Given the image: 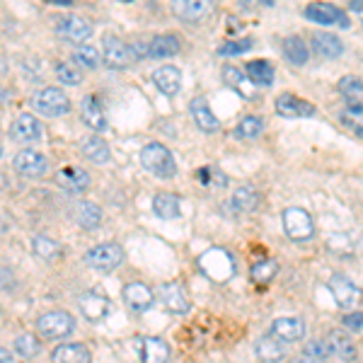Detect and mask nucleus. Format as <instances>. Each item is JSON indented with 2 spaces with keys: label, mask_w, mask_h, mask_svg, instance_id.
<instances>
[{
  "label": "nucleus",
  "mask_w": 363,
  "mask_h": 363,
  "mask_svg": "<svg viewBox=\"0 0 363 363\" xmlns=\"http://www.w3.org/2000/svg\"><path fill=\"white\" fill-rule=\"evenodd\" d=\"M140 165L148 169L150 174L160 179H172L177 174V162L174 155L169 153V148H165L162 143H148L140 150Z\"/></svg>",
  "instance_id": "1"
},
{
  "label": "nucleus",
  "mask_w": 363,
  "mask_h": 363,
  "mask_svg": "<svg viewBox=\"0 0 363 363\" xmlns=\"http://www.w3.org/2000/svg\"><path fill=\"white\" fill-rule=\"evenodd\" d=\"M29 104H32L34 112L51 116V119L66 116L70 112V99L66 92L58 90V87H42V90H37L29 97Z\"/></svg>",
  "instance_id": "2"
},
{
  "label": "nucleus",
  "mask_w": 363,
  "mask_h": 363,
  "mask_svg": "<svg viewBox=\"0 0 363 363\" xmlns=\"http://www.w3.org/2000/svg\"><path fill=\"white\" fill-rule=\"evenodd\" d=\"M281 220H284L286 235L291 240H296V242H308V240L315 235L313 216H310L306 208H298V206L286 208L284 216H281Z\"/></svg>",
  "instance_id": "3"
},
{
  "label": "nucleus",
  "mask_w": 363,
  "mask_h": 363,
  "mask_svg": "<svg viewBox=\"0 0 363 363\" xmlns=\"http://www.w3.org/2000/svg\"><path fill=\"white\" fill-rule=\"evenodd\" d=\"M102 61L107 68L112 70H124L136 63V58L131 54V44H126L124 39L114 37V34H104L102 39Z\"/></svg>",
  "instance_id": "4"
},
{
  "label": "nucleus",
  "mask_w": 363,
  "mask_h": 363,
  "mask_svg": "<svg viewBox=\"0 0 363 363\" xmlns=\"http://www.w3.org/2000/svg\"><path fill=\"white\" fill-rule=\"evenodd\" d=\"M199 267L211 281H228L235 274V262L225 250H208L206 255H201Z\"/></svg>",
  "instance_id": "5"
},
{
  "label": "nucleus",
  "mask_w": 363,
  "mask_h": 363,
  "mask_svg": "<svg viewBox=\"0 0 363 363\" xmlns=\"http://www.w3.org/2000/svg\"><path fill=\"white\" fill-rule=\"evenodd\" d=\"M85 262H87V267L95 269V272H114V269L124 262V250L116 242L97 245V247H92L85 255Z\"/></svg>",
  "instance_id": "6"
},
{
  "label": "nucleus",
  "mask_w": 363,
  "mask_h": 363,
  "mask_svg": "<svg viewBox=\"0 0 363 363\" xmlns=\"http://www.w3.org/2000/svg\"><path fill=\"white\" fill-rule=\"evenodd\" d=\"M56 34L68 44H83L92 37V25L80 15H63L56 20Z\"/></svg>",
  "instance_id": "7"
},
{
  "label": "nucleus",
  "mask_w": 363,
  "mask_h": 363,
  "mask_svg": "<svg viewBox=\"0 0 363 363\" xmlns=\"http://www.w3.org/2000/svg\"><path fill=\"white\" fill-rule=\"evenodd\" d=\"M37 330L44 339H63L75 330V320L66 310H54L37 320Z\"/></svg>",
  "instance_id": "8"
},
{
  "label": "nucleus",
  "mask_w": 363,
  "mask_h": 363,
  "mask_svg": "<svg viewBox=\"0 0 363 363\" xmlns=\"http://www.w3.org/2000/svg\"><path fill=\"white\" fill-rule=\"evenodd\" d=\"M306 20L315 22V25H322V27H332V25H339L342 29H349L351 22H349V15L344 13L342 8L337 5H330V3H310L306 10H303Z\"/></svg>",
  "instance_id": "9"
},
{
  "label": "nucleus",
  "mask_w": 363,
  "mask_h": 363,
  "mask_svg": "<svg viewBox=\"0 0 363 363\" xmlns=\"http://www.w3.org/2000/svg\"><path fill=\"white\" fill-rule=\"evenodd\" d=\"M213 10V0H172V15L186 25H199V22L208 20Z\"/></svg>",
  "instance_id": "10"
},
{
  "label": "nucleus",
  "mask_w": 363,
  "mask_h": 363,
  "mask_svg": "<svg viewBox=\"0 0 363 363\" xmlns=\"http://www.w3.org/2000/svg\"><path fill=\"white\" fill-rule=\"evenodd\" d=\"M327 289H330V294L335 296L337 306L344 310L354 308L361 298L359 286H356L349 277H344V274H332L330 281H327Z\"/></svg>",
  "instance_id": "11"
},
{
  "label": "nucleus",
  "mask_w": 363,
  "mask_h": 363,
  "mask_svg": "<svg viewBox=\"0 0 363 363\" xmlns=\"http://www.w3.org/2000/svg\"><path fill=\"white\" fill-rule=\"evenodd\" d=\"M259 201H262V194L255 189V186H238L235 191H233V196L228 199L225 203V211L230 216H247V213H255L257 208H259Z\"/></svg>",
  "instance_id": "12"
},
{
  "label": "nucleus",
  "mask_w": 363,
  "mask_h": 363,
  "mask_svg": "<svg viewBox=\"0 0 363 363\" xmlns=\"http://www.w3.org/2000/svg\"><path fill=\"white\" fill-rule=\"evenodd\" d=\"M13 167L17 169V174H22V177L27 179H39L46 174V169H49V162H46V157L42 153H37V150H20L15 157H13Z\"/></svg>",
  "instance_id": "13"
},
{
  "label": "nucleus",
  "mask_w": 363,
  "mask_h": 363,
  "mask_svg": "<svg viewBox=\"0 0 363 363\" xmlns=\"http://www.w3.org/2000/svg\"><path fill=\"white\" fill-rule=\"evenodd\" d=\"M272 337H277L284 344H298L306 337V322L296 315H286V318H277L272 322Z\"/></svg>",
  "instance_id": "14"
},
{
  "label": "nucleus",
  "mask_w": 363,
  "mask_h": 363,
  "mask_svg": "<svg viewBox=\"0 0 363 363\" xmlns=\"http://www.w3.org/2000/svg\"><path fill=\"white\" fill-rule=\"evenodd\" d=\"M10 138L17 140V143H39L42 140V124L32 114L15 116V121L10 124Z\"/></svg>",
  "instance_id": "15"
},
{
  "label": "nucleus",
  "mask_w": 363,
  "mask_h": 363,
  "mask_svg": "<svg viewBox=\"0 0 363 363\" xmlns=\"http://www.w3.org/2000/svg\"><path fill=\"white\" fill-rule=\"evenodd\" d=\"M277 112L286 119H306V116H315V104H310L308 99L291 95V92H284V95L277 97Z\"/></svg>",
  "instance_id": "16"
},
{
  "label": "nucleus",
  "mask_w": 363,
  "mask_h": 363,
  "mask_svg": "<svg viewBox=\"0 0 363 363\" xmlns=\"http://www.w3.org/2000/svg\"><path fill=\"white\" fill-rule=\"evenodd\" d=\"M327 347H330V354L337 356L339 361L344 363H354L356 359H359V349H356L354 339H351L347 332L342 330H332L330 335L325 337Z\"/></svg>",
  "instance_id": "17"
},
{
  "label": "nucleus",
  "mask_w": 363,
  "mask_h": 363,
  "mask_svg": "<svg viewBox=\"0 0 363 363\" xmlns=\"http://www.w3.org/2000/svg\"><path fill=\"white\" fill-rule=\"evenodd\" d=\"M78 308H80V313H83L90 322H99V320H104L109 315V310H112V303H109L102 294L87 291V294H83V296L78 298Z\"/></svg>",
  "instance_id": "18"
},
{
  "label": "nucleus",
  "mask_w": 363,
  "mask_h": 363,
  "mask_svg": "<svg viewBox=\"0 0 363 363\" xmlns=\"http://www.w3.org/2000/svg\"><path fill=\"white\" fill-rule=\"evenodd\" d=\"M153 301H155L153 291H150L145 284H140V281H133V284H128L124 289V303L128 306V310H131V313H136V315L150 310Z\"/></svg>",
  "instance_id": "19"
},
{
  "label": "nucleus",
  "mask_w": 363,
  "mask_h": 363,
  "mask_svg": "<svg viewBox=\"0 0 363 363\" xmlns=\"http://www.w3.org/2000/svg\"><path fill=\"white\" fill-rule=\"evenodd\" d=\"M310 46L320 58H327V61H335L344 54V42L332 32H315L310 37Z\"/></svg>",
  "instance_id": "20"
},
{
  "label": "nucleus",
  "mask_w": 363,
  "mask_h": 363,
  "mask_svg": "<svg viewBox=\"0 0 363 363\" xmlns=\"http://www.w3.org/2000/svg\"><path fill=\"white\" fill-rule=\"evenodd\" d=\"M80 119L97 133L107 128V114H104L102 104H99V99L95 95H85L80 99Z\"/></svg>",
  "instance_id": "21"
},
{
  "label": "nucleus",
  "mask_w": 363,
  "mask_h": 363,
  "mask_svg": "<svg viewBox=\"0 0 363 363\" xmlns=\"http://www.w3.org/2000/svg\"><path fill=\"white\" fill-rule=\"evenodd\" d=\"M337 90H339V95L347 99L351 114H363V80L361 78L347 75V78L339 80Z\"/></svg>",
  "instance_id": "22"
},
{
  "label": "nucleus",
  "mask_w": 363,
  "mask_h": 363,
  "mask_svg": "<svg viewBox=\"0 0 363 363\" xmlns=\"http://www.w3.org/2000/svg\"><path fill=\"white\" fill-rule=\"evenodd\" d=\"M255 354L262 363H281L286 359V344L277 337L264 335L255 342Z\"/></svg>",
  "instance_id": "23"
},
{
  "label": "nucleus",
  "mask_w": 363,
  "mask_h": 363,
  "mask_svg": "<svg viewBox=\"0 0 363 363\" xmlns=\"http://www.w3.org/2000/svg\"><path fill=\"white\" fill-rule=\"evenodd\" d=\"M160 301H162V306H165L169 313H174V315H184V313H189V298H186L184 294V289H182L179 284H165L160 289Z\"/></svg>",
  "instance_id": "24"
},
{
  "label": "nucleus",
  "mask_w": 363,
  "mask_h": 363,
  "mask_svg": "<svg viewBox=\"0 0 363 363\" xmlns=\"http://www.w3.org/2000/svg\"><path fill=\"white\" fill-rule=\"evenodd\" d=\"M189 114H191V119H194V124L201 128L203 133L218 131V119H216V114L211 112L208 102L203 97L191 99V102H189Z\"/></svg>",
  "instance_id": "25"
},
{
  "label": "nucleus",
  "mask_w": 363,
  "mask_h": 363,
  "mask_svg": "<svg viewBox=\"0 0 363 363\" xmlns=\"http://www.w3.org/2000/svg\"><path fill=\"white\" fill-rule=\"evenodd\" d=\"M153 85L162 92L165 97H174L182 87V73L174 66H160L153 73Z\"/></svg>",
  "instance_id": "26"
},
{
  "label": "nucleus",
  "mask_w": 363,
  "mask_h": 363,
  "mask_svg": "<svg viewBox=\"0 0 363 363\" xmlns=\"http://www.w3.org/2000/svg\"><path fill=\"white\" fill-rule=\"evenodd\" d=\"M56 182L63 186V189L73 191V194H80L90 186V174L85 172L83 167H63L61 172L56 174Z\"/></svg>",
  "instance_id": "27"
},
{
  "label": "nucleus",
  "mask_w": 363,
  "mask_h": 363,
  "mask_svg": "<svg viewBox=\"0 0 363 363\" xmlns=\"http://www.w3.org/2000/svg\"><path fill=\"white\" fill-rule=\"evenodd\" d=\"M169 347L157 337H143L140 339V361L143 363H167Z\"/></svg>",
  "instance_id": "28"
},
{
  "label": "nucleus",
  "mask_w": 363,
  "mask_h": 363,
  "mask_svg": "<svg viewBox=\"0 0 363 363\" xmlns=\"http://www.w3.org/2000/svg\"><path fill=\"white\" fill-rule=\"evenodd\" d=\"M73 216H75V223L85 230H95L102 223V208L92 201H78L73 208Z\"/></svg>",
  "instance_id": "29"
},
{
  "label": "nucleus",
  "mask_w": 363,
  "mask_h": 363,
  "mask_svg": "<svg viewBox=\"0 0 363 363\" xmlns=\"http://www.w3.org/2000/svg\"><path fill=\"white\" fill-rule=\"evenodd\" d=\"M179 54V37L174 34H157L148 42V58H169Z\"/></svg>",
  "instance_id": "30"
},
{
  "label": "nucleus",
  "mask_w": 363,
  "mask_h": 363,
  "mask_svg": "<svg viewBox=\"0 0 363 363\" xmlns=\"http://www.w3.org/2000/svg\"><path fill=\"white\" fill-rule=\"evenodd\" d=\"M80 148H83V155L87 157V160L95 162V165H104V162H109V157H112V153H109V145L104 143L97 133L83 138V145H80Z\"/></svg>",
  "instance_id": "31"
},
{
  "label": "nucleus",
  "mask_w": 363,
  "mask_h": 363,
  "mask_svg": "<svg viewBox=\"0 0 363 363\" xmlns=\"http://www.w3.org/2000/svg\"><path fill=\"white\" fill-rule=\"evenodd\" d=\"M54 363H90V351L83 344H61L51 354Z\"/></svg>",
  "instance_id": "32"
},
{
  "label": "nucleus",
  "mask_w": 363,
  "mask_h": 363,
  "mask_svg": "<svg viewBox=\"0 0 363 363\" xmlns=\"http://www.w3.org/2000/svg\"><path fill=\"white\" fill-rule=\"evenodd\" d=\"M245 73H247V78L252 80L255 85L259 87H269L274 83V75H277V70H274V66L269 61H250L247 68H245Z\"/></svg>",
  "instance_id": "33"
},
{
  "label": "nucleus",
  "mask_w": 363,
  "mask_h": 363,
  "mask_svg": "<svg viewBox=\"0 0 363 363\" xmlns=\"http://www.w3.org/2000/svg\"><path fill=\"white\" fill-rule=\"evenodd\" d=\"M153 211H155V216H160L162 220L179 218V199L174 196V194H167V191H162V194H155Z\"/></svg>",
  "instance_id": "34"
},
{
  "label": "nucleus",
  "mask_w": 363,
  "mask_h": 363,
  "mask_svg": "<svg viewBox=\"0 0 363 363\" xmlns=\"http://www.w3.org/2000/svg\"><path fill=\"white\" fill-rule=\"evenodd\" d=\"M284 56L289 58L294 66H306L308 58H310V49L306 46L301 37H286L284 39Z\"/></svg>",
  "instance_id": "35"
},
{
  "label": "nucleus",
  "mask_w": 363,
  "mask_h": 363,
  "mask_svg": "<svg viewBox=\"0 0 363 363\" xmlns=\"http://www.w3.org/2000/svg\"><path fill=\"white\" fill-rule=\"evenodd\" d=\"M262 131H264V121H262V116H245L235 128V136L242 138V140H252V138H259Z\"/></svg>",
  "instance_id": "36"
},
{
  "label": "nucleus",
  "mask_w": 363,
  "mask_h": 363,
  "mask_svg": "<svg viewBox=\"0 0 363 363\" xmlns=\"http://www.w3.org/2000/svg\"><path fill=\"white\" fill-rule=\"evenodd\" d=\"M32 250H34V255H37L39 259H44V262H54L58 257V252H61V247H58L54 240L46 238V235L34 238L32 240Z\"/></svg>",
  "instance_id": "37"
},
{
  "label": "nucleus",
  "mask_w": 363,
  "mask_h": 363,
  "mask_svg": "<svg viewBox=\"0 0 363 363\" xmlns=\"http://www.w3.org/2000/svg\"><path fill=\"white\" fill-rule=\"evenodd\" d=\"M279 272V264L274 259H262V262H255L250 269V277L252 281H257V284H269L274 277H277Z\"/></svg>",
  "instance_id": "38"
},
{
  "label": "nucleus",
  "mask_w": 363,
  "mask_h": 363,
  "mask_svg": "<svg viewBox=\"0 0 363 363\" xmlns=\"http://www.w3.org/2000/svg\"><path fill=\"white\" fill-rule=\"evenodd\" d=\"M73 61L83 68H97L102 63V54H99L95 46H78L73 51Z\"/></svg>",
  "instance_id": "39"
},
{
  "label": "nucleus",
  "mask_w": 363,
  "mask_h": 363,
  "mask_svg": "<svg viewBox=\"0 0 363 363\" xmlns=\"http://www.w3.org/2000/svg\"><path fill=\"white\" fill-rule=\"evenodd\" d=\"M54 73H56V78H58V83L61 85H80L83 83V73L78 70V66H70V63H56V68H54Z\"/></svg>",
  "instance_id": "40"
},
{
  "label": "nucleus",
  "mask_w": 363,
  "mask_h": 363,
  "mask_svg": "<svg viewBox=\"0 0 363 363\" xmlns=\"http://www.w3.org/2000/svg\"><path fill=\"white\" fill-rule=\"evenodd\" d=\"M39 349H42V344H39V339L32 335H20L15 339V351H17V356H22V359H34V356L39 354Z\"/></svg>",
  "instance_id": "41"
},
{
  "label": "nucleus",
  "mask_w": 363,
  "mask_h": 363,
  "mask_svg": "<svg viewBox=\"0 0 363 363\" xmlns=\"http://www.w3.org/2000/svg\"><path fill=\"white\" fill-rule=\"evenodd\" d=\"M223 83L228 87H233L235 92H240L242 97H250V92L245 90V75L238 66H225L223 68Z\"/></svg>",
  "instance_id": "42"
},
{
  "label": "nucleus",
  "mask_w": 363,
  "mask_h": 363,
  "mask_svg": "<svg viewBox=\"0 0 363 363\" xmlns=\"http://www.w3.org/2000/svg\"><path fill=\"white\" fill-rule=\"evenodd\" d=\"M327 250L344 257V255H351L354 242H351V238L347 235V233H332V235L327 238Z\"/></svg>",
  "instance_id": "43"
},
{
  "label": "nucleus",
  "mask_w": 363,
  "mask_h": 363,
  "mask_svg": "<svg viewBox=\"0 0 363 363\" xmlns=\"http://www.w3.org/2000/svg\"><path fill=\"white\" fill-rule=\"evenodd\" d=\"M339 121H342V126L347 128V131L354 133L356 138H363V114L344 112L342 116H339Z\"/></svg>",
  "instance_id": "44"
},
{
  "label": "nucleus",
  "mask_w": 363,
  "mask_h": 363,
  "mask_svg": "<svg viewBox=\"0 0 363 363\" xmlns=\"http://www.w3.org/2000/svg\"><path fill=\"white\" fill-rule=\"evenodd\" d=\"M252 49V39H235V42H225L218 49V56H238Z\"/></svg>",
  "instance_id": "45"
},
{
  "label": "nucleus",
  "mask_w": 363,
  "mask_h": 363,
  "mask_svg": "<svg viewBox=\"0 0 363 363\" xmlns=\"http://www.w3.org/2000/svg\"><path fill=\"white\" fill-rule=\"evenodd\" d=\"M303 354L318 356V359H327V356H332V354H330V347H327L325 339H313V342H308V344H306V349H303Z\"/></svg>",
  "instance_id": "46"
},
{
  "label": "nucleus",
  "mask_w": 363,
  "mask_h": 363,
  "mask_svg": "<svg viewBox=\"0 0 363 363\" xmlns=\"http://www.w3.org/2000/svg\"><path fill=\"white\" fill-rule=\"evenodd\" d=\"M344 327H347L349 332H356L363 327V313H349L347 318H344Z\"/></svg>",
  "instance_id": "47"
},
{
  "label": "nucleus",
  "mask_w": 363,
  "mask_h": 363,
  "mask_svg": "<svg viewBox=\"0 0 363 363\" xmlns=\"http://www.w3.org/2000/svg\"><path fill=\"white\" fill-rule=\"evenodd\" d=\"M296 363H327V359H318V356H308V354H301L298 356Z\"/></svg>",
  "instance_id": "48"
},
{
  "label": "nucleus",
  "mask_w": 363,
  "mask_h": 363,
  "mask_svg": "<svg viewBox=\"0 0 363 363\" xmlns=\"http://www.w3.org/2000/svg\"><path fill=\"white\" fill-rule=\"evenodd\" d=\"M0 363H17V361L8 349H0Z\"/></svg>",
  "instance_id": "49"
},
{
  "label": "nucleus",
  "mask_w": 363,
  "mask_h": 363,
  "mask_svg": "<svg viewBox=\"0 0 363 363\" xmlns=\"http://www.w3.org/2000/svg\"><path fill=\"white\" fill-rule=\"evenodd\" d=\"M242 5H247V8H255L257 3H262V5H274V0H240Z\"/></svg>",
  "instance_id": "50"
},
{
  "label": "nucleus",
  "mask_w": 363,
  "mask_h": 363,
  "mask_svg": "<svg viewBox=\"0 0 363 363\" xmlns=\"http://www.w3.org/2000/svg\"><path fill=\"white\" fill-rule=\"evenodd\" d=\"M349 8L354 10V13H363V0H351Z\"/></svg>",
  "instance_id": "51"
},
{
  "label": "nucleus",
  "mask_w": 363,
  "mask_h": 363,
  "mask_svg": "<svg viewBox=\"0 0 363 363\" xmlns=\"http://www.w3.org/2000/svg\"><path fill=\"white\" fill-rule=\"evenodd\" d=\"M5 73H8V61L0 56V75H5Z\"/></svg>",
  "instance_id": "52"
},
{
  "label": "nucleus",
  "mask_w": 363,
  "mask_h": 363,
  "mask_svg": "<svg viewBox=\"0 0 363 363\" xmlns=\"http://www.w3.org/2000/svg\"><path fill=\"white\" fill-rule=\"evenodd\" d=\"M49 3H56V5H73V0H49Z\"/></svg>",
  "instance_id": "53"
},
{
  "label": "nucleus",
  "mask_w": 363,
  "mask_h": 363,
  "mask_svg": "<svg viewBox=\"0 0 363 363\" xmlns=\"http://www.w3.org/2000/svg\"><path fill=\"white\" fill-rule=\"evenodd\" d=\"M3 102H5V92L0 90V107H3Z\"/></svg>",
  "instance_id": "54"
},
{
  "label": "nucleus",
  "mask_w": 363,
  "mask_h": 363,
  "mask_svg": "<svg viewBox=\"0 0 363 363\" xmlns=\"http://www.w3.org/2000/svg\"><path fill=\"white\" fill-rule=\"evenodd\" d=\"M0 157H3V145H0Z\"/></svg>",
  "instance_id": "55"
}]
</instances>
